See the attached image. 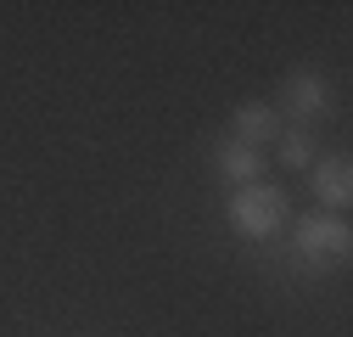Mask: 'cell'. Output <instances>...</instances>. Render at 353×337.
Here are the masks:
<instances>
[{"label": "cell", "mask_w": 353, "mask_h": 337, "mask_svg": "<svg viewBox=\"0 0 353 337\" xmlns=\"http://www.w3.org/2000/svg\"><path fill=\"white\" fill-rule=\"evenodd\" d=\"M308 180H314V197L331 208V214H342V208L353 202V163H347L342 152H336V157H314Z\"/></svg>", "instance_id": "5"}, {"label": "cell", "mask_w": 353, "mask_h": 337, "mask_svg": "<svg viewBox=\"0 0 353 337\" xmlns=\"http://www.w3.org/2000/svg\"><path fill=\"white\" fill-rule=\"evenodd\" d=\"M347 247H353V231H347L342 214H320V208H314V214H303L297 231H292V253H297L303 264H314V270L342 264Z\"/></svg>", "instance_id": "1"}, {"label": "cell", "mask_w": 353, "mask_h": 337, "mask_svg": "<svg viewBox=\"0 0 353 337\" xmlns=\"http://www.w3.org/2000/svg\"><path fill=\"white\" fill-rule=\"evenodd\" d=\"M286 191L281 186H263V180H252V186H241L236 197H230V225L241 231V236H252V242H263V236H275L281 225H286Z\"/></svg>", "instance_id": "2"}, {"label": "cell", "mask_w": 353, "mask_h": 337, "mask_svg": "<svg viewBox=\"0 0 353 337\" xmlns=\"http://www.w3.org/2000/svg\"><path fill=\"white\" fill-rule=\"evenodd\" d=\"M213 168H219V180H225V186H252L258 175H263V152H252V146H241V141H225V146H219L213 152Z\"/></svg>", "instance_id": "6"}, {"label": "cell", "mask_w": 353, "mask_h": 337, "mask_svg": "<svg viewBox=\"0 0 353 337\" xmlns=\"http://www.w3.org/2000/svg\"><path fill=\"white\" fill-rule=\"evenodd\" d=\"M275 157H281V168H314V130H303V124H292V130H281L275 135Z\"/></svg>", "instance_id": "7"}, {"label": "cell", "mask_w": 353, "mask_h": 337, "mask_svg": "<svg viewBox=\"0 0 353 337\" xmlns=\"http://www.w3.org/2000/svg\"><path fill=\"white\" fill-rule=\"evenodd\" d=\"M281 107L308 130V124L325 118V107H331V79H325L320 68H297V73L281 84ZM281 107H275V113H281Z\"/></svg>", "instance_id": "3"}, {"label": "cell", "mask_w": 353, "mask_h": 337, "mask_svg": "<svg viewBox=\"0 0 353 337\" xmlns=\"http://www.w3.org/2000/svg\"><path fill=\"white\" fill-rule=\"evenodd\" d=\"M281 130H286V124H281L275 102H241V107L230 113V141H241V146H252V152L275 146Z\"/></svg>", "instance_id": "4"}]
</instances>
